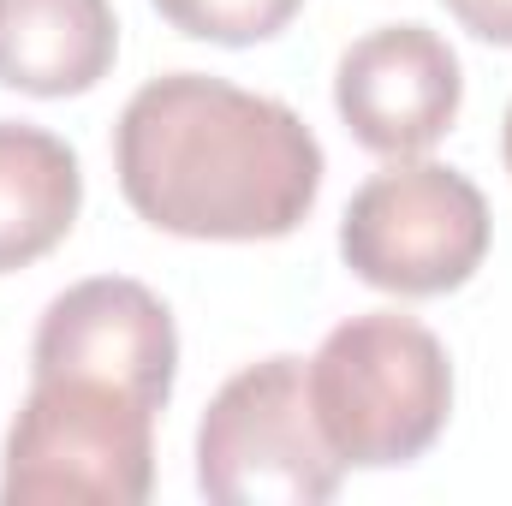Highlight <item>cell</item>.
I'll return each instance as SVG.
<instances>
[{
	"instance_id": "obj_10",
	"label": "cell",
	"mask_w": 512,
	"mask_h": 506,
	"mask_svg": "<svg viewBox=\"0 0 512 506\" xmlns=\"http://www.w3.org/2000/svg\"><path fill=\"white\" fill-rule=\"evenodd\" d=\"M304 0H155V12L197 42H221V48H251L280 36L298 18Z\"/></svg>"
},
{
	"instance_id": "obj_8",
	"label": "cell",
	"mask_w": 512,
	"mask_h": 506,
	"mask_svg": "<svg viewBox=\"0 0 512 506\" xmlns=\"http://www.w3.org/2000/svg\"><path fill=\"white\" fill-rule=\"evenodd\" d=\"M120 18L108 0H0V84L66 102L114 72Z\"/></svg>"
},
{
	"instance_id": "obj_12",
	"label": "cell",
	"mask_w": 512,
	"mask_h": 506,
	"mask_svg": "<svg viewBox=\"0 0 512 506\" xmlns=\"http://www.w3.org/2000/svg\"><path fill=\"white\" fill-rule=\"evenodd\" d=\"M501 149H507V173H512V108H507V137H501Z\"/></svg>"
},
{
	"instance_id": "obj_3",
	"label": "cell",
	"mask_w": 512,
	"mask_h": 506,
	"mask_svg": "<svg viewBox=\"0 0 512 506\" xmlns=\"http://www.w3.org/2000/svg\"><path fill=\"white\" fill-rule=\"evenodd\" d=\"M155 489V405L102 376H30L6 429V506H137Z\"/></svg>"
},
{
	"instance_id": "obj_2",
	"label": "cell",
	"mask_w": 512,
	"mask_h": 506,
	"mask_svg": "<svg viewBox=\"0 0 512 506\" xmlns=\"http://www.w3.org/2000/svg\"><path fill=\"white\" fill-rule=\"evenodd\" d=\"M310 411L340 465H411L423 459L453 411L447 346L399 310H364L340 322L310 358Z\"/></svg>"
},
{
	"instance_id": "obj_6",
	"label": "cell",
	"mask_w": 512,
	"mask_h": 506,
	"mask_svg": "<svg viewBox=\"0 0 512 506\" xmlns=\"http://www.w3.org/2000/svg\"><path fill=\"white\" fill-rule=\"evenodd\" d=\"M30 376H102L161 411L179 376L173 310L126 274L78 280L42 310L30 340Z\"/></svg>"
},
{
	"instance_id": "obj_4",
	"label": "cell",
	"mask_w": 512,
	"mask_h": 506,
	"mask_svg": "<svg viewBox=\"0 0 512 506\" xmlns=\"http://www.w3.org/2000/svg\"><path fill=\"white\" fill-rule=\"evenodd\" d=\"M298 358H262L227 381L197 423V489L221 506H322L340 495Z\"/></svg>"
},
{
	"instance_id": "obj_5",
	"label": "cell",
	"mask_w": 512,
	"mask_h": 506,
	"mask_svg": "<svg viewBox=\"0 0 512 506\" xmlns=\"http://www.w3.org/2000/svg\"><path fill=\"white\" fill-rule=\"evenodd\" d=\"M489 203L483 191L441 161H393L364 179L340 221L346 268L399 298H441L459 292L489 256Z\"/></svg>"
},
{
	"instance_id": "obj_7",
	"label": "cell",
	"mask_w": 512,
	"mask_h": 506,
	"mask_svg": "<svg viewBox=\"0 0 512 506\" xmlns=\"http://www.w3.org/2000/svg\"><path fill=\"white\" fill-rule=\"evenodd\" d=\"M459 102H465L459 54L429 24H382L358 36L334 72V108L346 131L387 161L441 143L459 120Z\"/></svg>"
},
{
	"instance_id": "obj_11",
	"label": "cell",
	"mask_w": 512,
	"mask_h": 506,
	"mask_svg": "<svg viewBox=\"0 0 512 506\" xmlns=\"http://www.w3.org/2000/svg\"><path fill=\"white\" fill-rule=\"evenodd\" d=\"M471 36L495 42V48H512V0H441Z\"/></svg>"
},
{
	"instance_id": "obj_9",
	"label": "cell",
	"mask_w": 512,
	"mask_h": 506,
	"mask_svg": "<svg viewBox=\"0 0 512 506\" xmlns=\"http://www.w3.org/2000/svg\"><path fill=\"white\" fill-rule=\"evenodd\" d=\"M84 209V173L66 137L0 120V274L54 251Z\"/></svg>"
},
{
	"instance_id": "obj_1",
	"label": "cell",
	"mask_w": 512,
	"mask_h": 506,
	"mask_svg": "<svg viewBox=\"0 0 512 506\" xmlns=\"http://www.w3.org/2000/svg\"><path fill=\"white\" fill-rule=\"evenodd\" d=\"M120 191L155 233L256 245L304 227L322 191V143L286 102L203 72L149 78L114 126Z\"/></svg>"
}]
</instances>
